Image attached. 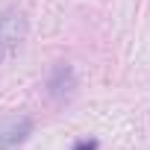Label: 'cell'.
<instances>
[{
  "instance_id": "cell-1",
  "label": "cell",
  "mask_w": 150,
  "mask_h": 150,
  "mask_svg": "<svg viewBox=\"0 0 150 150\" xmlns=\"http://www.w3.org/2000/svg\"><path fill=\"white\" fill-rule=\"evenodd\" d=\"M27 33H30V24H27V15L21 9L0 12V59L18 53L27 41Z\"/></svg>"
},
{
  "instance_id": "cell-2",
  "label": "cell",
  "mask_w": 150,
  "mask_h": 150,
  "mask_svg": "<svg viewBox=\"0 0 150 150\" xmlns=\"http://www.w3.org/2000/svg\"><path fill=\"white\" fill-rule=\"evenodd\" d=\"M74 88H77V74H74V65L68 62H59L53 71H50V77H47V91L53 100H65L74 94Z\"/></svg>"
},
{
  "instance_id": "cell-3",
  "label": "cell",
  "mask_w": 150,
  "mask_h": 150,
  "mask_svg": "<svg viewBox=\"0 0 150 150\" xmlns=\"http://www.w3.org/2000/svg\"><path fill=\"white\" fill-rule=\"evenodd\" d=\"M33 135V121L30 118H18L6 127H0V150H12L18 144H24Z\"/></svg>"
},
{
  "instance_id": "cell-4",
  "label": "cell",
  "mask_w": 150,
  "mask_h": 150,
  "mask_svg": "<svg viewBox=\"0 0 150 150\" xmlns=\"http://www.w3.org/2000/svg\"><path fill=\"white\" fill-rule=\"evenodd\" d=\"M71 150H97V138H80V141H74Z\"/></svg>"
}]
</instances>
